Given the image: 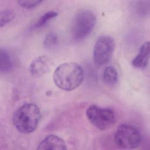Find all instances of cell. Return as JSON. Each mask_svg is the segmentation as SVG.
<instances>
[{
  "mask_svg": "<svg viewBox=\"0 0 150 150\" xmlns=\"http://www.w3.org/2000/svg\"><path fill=\"white\" fill-rule=\"evenodd\" d=\"M149 60V42H145L140 47L138 54L132 60V65L137 69H145Z\"/></svg>",
  "mask_w": 150,
  "mask_h": 150,
  "instance_id": "cell-9",
  "label": "cell"
},
{
  "mask_svg": "<svg viewBox=\"0 0 150 150\" xmlns=\"http://www.w3.org/2000/svg\"><path fill=\"white\" fill-rule=\"evenodd\" d=\"M39 150H64L67 149L64 141L59 136L50 134L46 136L39 144L37 148Z\"/></svg>",
  "mask_w": 150,
  "mask_h": 150,
  "instance_id": "cell-8",
  "label": "cell"
},
{
  "mask_svg": "<svg viewBox=\"0 0 150 150\" xmlns=\"http://www.w3.org/2000/svg\"><path fill=\"white\" fill-rule=\"evenodd\" d=\"M52 60L46 55L39 56L30 63L29 70L33 77H40L50 71L52 66Z\"/></svg>",
  "mask_w": 150,
  "mask_h": 150,
  "instance_id": "cell-7",
  "label": "cell"
},
{
  "mask_svg": "<svg viewBox=\"0 0 150 150\" xmlns=\"http://www.w3.org/2000/svg\"><path fill=\"white\" fill-rule=\"evenodd\" d=\"M96 23L95 13L89 9L80 11L73 20L71 35L76 41H81L88 36L93 30Z\"/></svg>",
  "mask_w": 150,
  "mask_h": 150,
  "instance_id": "cell-3",
  "label": "cell"
},
{
  "mask_svg": "<svg viewBox=\"0 0 150 150\" xmlns=\"http://www.w3.org/2000/svg\"><path fill=\"white\" fill-rule=\"evenodd\" d=\"M115 145L124 149H134L138 147L141 141L139 130L129 124L124 123L118 126L114 137Z\"/></svg>",
  "mask_w": 150,
  "mask_h": 150,
  "instance_id": "cell-4",
  "label": "cell"
},
{
  "mask_svg": "<svg viewBox=\"0 0 150 150\" xmlns=\"http://www.w3.org/2000/svg\"><path fill=\"white\" fill-rule=\"evenodd\" d=\"M57 15H58L57 12L54 11H50L45 12L39 18L38 21L35 25V27L36 28H40L43 26L50 20L56 17Z\"/></svg>",
  "mask_w": 150,
  "mask_h": 150,
  "instance_id": "cell-12",
  "label": "cell"
},
{
  "mask_svg": "<svg viewBox=\"0 0 150 150\" xmlns=\"http://www.w3.org/2000/svg\"><path fill=\"white\" fill-rule=\"evenodd\" d=\"M115 49L114 39L108 35L98 37L93 48V58L94 63L98 66L107 64L113 54Z\"/></svg>",
  "mask_w": 150,
  "mask_h": 150,
  "instance_id": "cell-6",
  "label": "cell"
},
{
  "mask_svg": "<svg viewBox=\"0 0 150 150\" xmlns=\"http://www.w3.org/2000/svg\"><path fill=\"white\" fill-rule=\"evenodd\" d=\"M103 79L107 84H115L118 80V73L117 69L111 66L106 67L103 72Z\"/></svg>",
  "mask_w": 150,
  "mask_h": 150,
  "instance_id": "cell-11",
  "label": "cell"
},
{
  "mask_svg": "<svg viewBox=\"0 0 150 150\" xmlns=\"http://www.w3.org/2000/svg\"><path fill=\"white\" fill-rule=\"evenodd\" d=\"M57 35L53 32H50L46 35L43 40V45L47 49H52L57 45Z\"/></svg>",
  "mask_w": 150,
  "mask_h": 150,
  "instance_id": "cell-13",
  "label": "cell"
},
{
  "mask_svg": "<svg viewBox=\"0 0 150 150\" xmlns=\"http://www.w3.org/2000/svg\"><path fill=\"white\" fill-rule=\"evenodd\" d=\"M84 78L82 67L74 62H66L59 65L53 74L56 86L60 89L70 91L81 84Z\"/></svg>",
  "mask_w": 150,
  "mask_h": 150,
  "instance_id": "cell-1",
  "label": "cell"
},
{
  "mask_svg": "<svg viewBox=\"0 0 150 150\" xmlns=\"http://www.w3.org/2000/svg\"><path fill=\"white\" fill-rule=\"evenodd\" d=\"M13 67V62L9 52L4 49L0 50V70L1 73L9 72Z\"/></svg>",
  "mask_w": 150,
  "mask_h": 150,
  "instance_id": "cell-10",
  "label": "cell"
},
{
  "mask_svg": "<svg viewBox=\"0 0 150 150\" xmlns=\"http://www.w3.org/2000/svg\"><path fill=\"white\" fill-rule=\"evenodd\" d=\"M89 122L100 130H106L111 128L116 121L114 111L110 108H103L96 105L88 107L86 111Z\"/></svg>",
  "mask_w": 150,
  "mask_h": 150,
  "instance_id": "cell-5",
  "label": "cell"
},
{
  "mask_svg": "<svg viewBox=\"0 0 150 150\" xmlns=\"http://www.w3.org/2000/svg\"><path fill=\"white\" fill-rule=\"evenodd\" d=\"M42 2V1L39 0H20L18 1V3L20 6L24 8L30 9L36 6Z\"/></svg>",
  "mask_w": 150,
  "mask_h": 150,
  "instance_id": "cell-15",
  "label": "cell"
},
{
  "mask_svg": "<svg viewBox=\"0 0 150 150\" xmlns=\"http://www.w3.org/2000/svg\"><path fill=\"white\" fill-rule=\"evenodd\" d=\"M15 18V13L10 10H5L0 13V26L2 28Z\"/></svg>",
  "mask_w": 150,
  "mask_h": 150,
  "instance_id": "cell-14",
  "label": "cell"
},
{
  "mask_svg": "<svg viewBox=\"0 0 150 150\" xmlns=\"http://www.w3.org/2000/svg\"><path fill=\"white\" fill-rule=\"evenodd\" d=\"M40 117L38 107L33 103H28L22 105L14 112L12 122L19 132L29 134L36 130Z\"/></svg>",
  "mask_w": 150,
  "mask_h": 150,
  "instance_id": "cell-2",
  "label": "cell"
}]
</instances>
